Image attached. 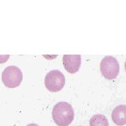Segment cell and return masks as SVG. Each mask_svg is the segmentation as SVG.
<instances>
[{
    "instance_id": "6",
    "label": "cell",
    "mask_w": 126,
    "mask_h": 126,
    "mask_svg": "<svg viewBox=\"0 0 126 126\" xmlns=\"http://www.w3.org/2000/svg\"><path fill=\"white\" fill-rule=\"evenodd\" d=\"M111 118L117 126L126 125V105L121 104L114 108L111 113Z\"/></svg>"
},
{
    "instance_id": "7",
    "label": "cell",
    "mask_w": 126,
    "mask_h": 126,
    "mask_svg": "<svg viewBox=\"0 0 126 126\" xmlns=\"http://www.w3.org/2000/svg\"><path fill=\"white\" fill-rule=\"evenodd\" d=\"M90 126H109L108 120L104 115L96 114L90 118Z\"/></svg>"
},
{
    "instance_id": "3",
    "label": "cell",
    "mask_w": 126,
    "mask_h": 126,
    "mask_svg": "<svg viewBox=\"0 0 126 126\" xmlns=\"http://www.w3.org/2000/svg\"><path fill=\"white\" fill-rule=\"evenodd\" d=\"M44 83L46 88L50 92H58L65 84V77L61 72L54 69L50 71L45 77Z\"/></svg>"
},
{
    "instance_id": "9",
    "label": "cell",
    "mask_w": 126,
    "mask_h": 126,
    "mask_svg": "<svg viewBox=\"0 0 126 126\" xmlns=\"http://www.w3.org/2000/svg\"></svg>"
},
{
    "instance_id": "4",
    "label": "cell",
    "mask_w": 126,
    "mask_h": 126,
    "mask_svg": "<svg viewBox=\"0 0 126 126\" xmlns=\"http://www.w3.org/2000/svg\"><path fill=\"white\" fill-rule=\"evenodd\" d=\"M120 70L118 60L112 56L104 57L100 63V71L104 77L111 80L117 77Z\"/></svg>"
},
{
    "instance_id": "8",
    "label": "cell",
    "mask_w": 126,
    "mask_h": 126,
    "mask_svg": "<svg viewBox=\"0 0 126 126\" xmlns=\"http://www.w3.org/2000/svg\"><path fill=\"white\" fill-rule=\"evenodd\" d=\"M27 126H39V125H37L36 123H30L29 125H27Z\"/></svg>"
},
{
    "instance_id": "10",
    "label": "cell",
    "mask_w": 126,
    "mask_h": 126,
    "mask_svg": "<svg viewBox=\"0 0 126 126\" xmlns=\"http://www.w3.org/2000/svg\"></svg>"
},
{
    "instance_id": "5",
    "label": "cell",
    "mask_w": 126,
    "mask_h": 126,
    "mask_svg": "<svg viewBox=\"0 0 126 126\" xmlns=\"http://www.w3.org/2000/svg\"><path fill=\"white\" fill-rule=\"evenodd\" d=\"M63 62L64 67L69 74H75L81 67V55H64Z\"/></svg>"
},
{
    "instance_id": "1",
    "label": "cell",
    "mask_w": 126,
    "mask_h": 126,
    "mask_svg": "<svg viewBox=\"0 0 126 126\" xmlns=\"http://www.w3.org/2000/svg\"><path fill=\"white\" fill-rule=\"evenodd\" d=\"M52 116L54 122L58 126H68L74 120V111L70 104L60 102L54 106Z\"/></svg>"
},
{
    "instance_id": "2",
    "label": "cell",
    "mask_w": 126,
    "mask_h": 126,
    "mask_svg": "<svg viewBox=\"0 0 126 126\" xmlns=\"http://www.w3.org/2000/svg\"><path fill=\"white\" fill-rule=\"evenodd\" d=\"M23 74L20 69L16 66H9L4 69L1 74V80L6 87L14 88L20 85Z\"/></svg>"
}]
</instances>
